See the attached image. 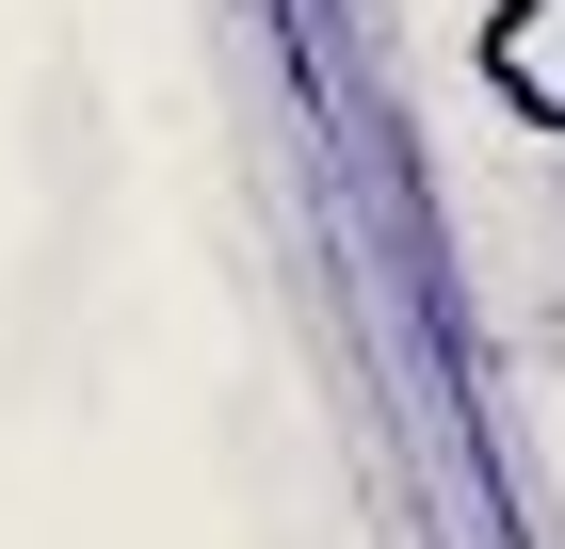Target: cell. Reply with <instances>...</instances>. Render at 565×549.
<instances>
[{"mask_svg":"<svg viewBox=\"0 0 565 549\" xmlns=\"http://www.w3.org/2000/svg\"><path fill=\"white\" fill-rule=\"evenodd\" d=\"M484 97L565 146V0H501V17H484Z\"/></svg>","mask_w":565,"mask_h":549,"instance_id":"1","label":"cell"}]
</instances>
